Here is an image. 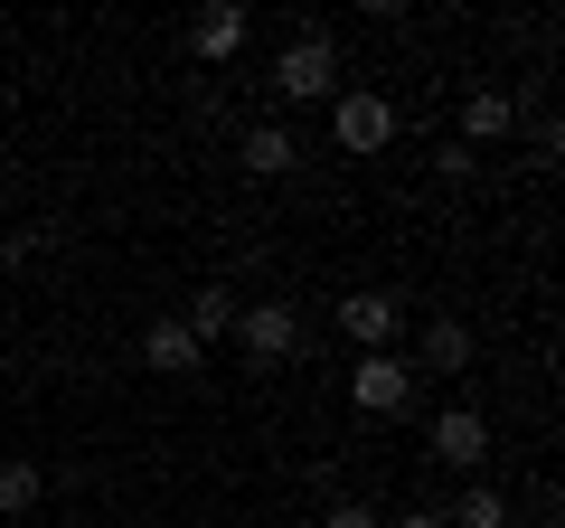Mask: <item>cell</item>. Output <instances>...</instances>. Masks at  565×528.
<instances>
[{
	"mask_svg": "<svg viewBox=\"0 0 565 528\" xmlns=\"http://www.w3.org/2000/svg\"><path fill=\"white\" fill-rule=\"evenodd\" d=\"M274 95L282 104H330L340 95V47H330V29H302V39L274 57Z\"/></svg>",
	"mask_w": 565,
	"mask_h": 528,
	"instance_id": "cell-1",
	"label": "cell"
},
{
	"mask_svg": "<svg viewBox=\"0 0 565 528\" xmlns=\"http://www.w3.org/2000/svg\"><path fill=\"white\" fill-rule=\"evenodd\" d=\"M330 142L359 151V161H367V151H386V142H396V104L367 95V85H340V95H330Z\"/></svg>",
	"mask_w": 565,
	"mask_h": 528,
	"instance_id": "cell-2",
	"label": "cell"
},
{
	"mask_svg": "<svg viewBox=\"0 0 565 528\" xmlns=\"http://www.w3.org/2000/svg\"><path fill=\"white\" fill-rule=\"evenodd\" d=\"M349 406H359V415H405V406H415V368H405V349H367V359L349 368Z\"/></svg>",
	"mask_w": 565,
	"mask_h": 528,
	"instance_id": "cell-3",
	"label": "cell"
},
{
	"mask_svg": "<svg viewBox=\"0 0 565 528\" xmlns=\"http://www.w3.org/2000/svg\"><path fill=\"white\" fill-rule=\"evenodd\" d=\"M236 349L255 368H282L292 349H302V311L292 303H236Z\"/></svg>",
	"mask_w": 565,
	"mask_h": 528,
	"instance_id": "cell-4",
	"label": "cell"
},
{
	"mask_svg": "<svg viewBox=\"0 0 565 528\" xmlns=\"http://www.w3.org/2000/svg\"><path fill=\"white\" fill-rule=\"evenodd\" d=\"M340 330L359 340V359H367V349H396V340H405V293H377V284L349 293V303H340Z\"/></svg>",
	"mask_w": 565,
	"mask_h": 528,
	"instance_id": "cell-5",
	"label": "cell"
},
{
	"mask_svg": "<svg viewBox=\"0 0 565 528\" xmlns=\"http://www.w3.org/2000/svg\"><path fill=\"white\" fill-rule=\"evenodd\" d=\"M424 453H434L444 472H481V463H490V415H481V406H444Z\"/></svg>",
	"mask_w": 565,
	"mask_h": 528,
	"instance_id": "cell-6",
	"label": "cell"
},
{
	"mask_svg": "<svg viewBox=\"0 0 565 528\" xmlns=\"http://www.w3.org/2000/svg\"><path fill=\"white\" fill-rule=\"evenodd\" d=\"M245 39H255V20H245L236 0H217V10H199V20H189V57H199V66H236Z\"/></svg>",
	"mask_w": 565,
	"mask_h": 528,
	"instance_id": "cell-7",
	"label": "cell"
},
{
	"mask_svg": "<svg viewBox=\"0 0 565 528\" xmlns=\"http://www.w3.org/2000/svg\"><path fill=\"white\" fill-rule=\"evenodd\" d=\"M405 368H415V378H462V368H471V321L434 311V321L415 330V359H405Z\"/></svg>",
	"mask_w": 565,
	"mask_h": 528,
	"instance_id": "cell-8",
	"label": "cell"
},
{
	"mask_svg": "<svg viewBox=\"0 0 565 528\" xmlns=\"http://www.w3.org/2000/svg\"><path fill=\"white\" fill-rule=\"evenodd\" d=\"M509 133H519V95H509V85H471L462 95V151L509 142Z\"/></svg>",
	"mask_w": 565,
	"mask_h": 528,
	"instance_id": "cell-9",
	"label": "cell"
},
{
	"mask_svg": "<svg viewBox=\"0 0 565 528\" xmlns=\"http://www.w3.org/2000/svg\"><path fill=\"white\" fill-rule=\"evenodd\" d=\"M141 368H151V378H199V368H207V349L189 340L180 321H151V330H141Z\"/></svg>",
	"mask_w": 565,
	"mask_h": 528,
	"instance_id": "cell-10",
	"label": "cell"
},
{
	"mask_svg": "<svg viewBox=\"0 0 565 528\" xmlns=\"http://www.w3.org/2000/svg\"><path fill=\"white\" fill-rule=\"evenodd\" d=\"M180 330H189L199 349L236 340V293H226V284H199V293H189V311H180Z\"/></svg>",
	"mask_w": 565,
	"mask_h": 528,
	"instance_id": "cell-11",
	"label": "cell"
},
{
	"mask_svg": "<svg viewBox=\"0 0 565 528\" xmlns=\"http://www.w3.org/2000/svg\"><path fill=\"white\" fill-rule=\"evenodd\" d=\"M245 170H255V180H282V170L302 161V142H292V123H255V133H245V151H236Z\"/></svg>",
	"mask_w": 565,
	"mask_h": 528,
	"instance_id": "cell-12",
	"label": "cell"
},
{
	"mask_svg": "<svg viewBox=\"0 0 565 528\" xmlns=\"http://www.w3.org/2000/svg\"><path fill=\"white\" fill-rule=\"evenodd\" d=\"M39 500H47V463H29V453H0V519H29Z\"/></svg>",
	"mask_w": 565,
	"mask_h": 528,
	"instance_id": "cell-13",
	"label": "cell"
},
{
	"mask_svg": "<svg viewBox=\"0 0 565 528\" xmlns=\"http://www.w3.org/2000/svg\"><path fill=\"white\" fill-rule=\"evenodd\" d=\"M444 528H509V490H490V482H471L462 500L444 509Z\"/></svg>",
	"mask_w": 565,
	"mask_h": 528,
	"instance_id": "cell-14",
	"label": "cell"
},
{
	"mask_svg": "<svg viewBox=\"0 0 565 528\" xmlns=\"http://www.w3.org/2000/svg\"><path fill=\"white\" fill-rule=\"evenodd\" d=\"M321 528H386V519H377L367 500H330V519H321Z\"/></svg>",
	"mask_w": 565,
	"mask_h": 528,
	"instance_id": "cell-15",
	"label": "cell"
},
{
	"mask_svg": "<svg viewBox=\"0 0 565 528\" xmlns=\"http://www.w3.org/2000/svg\"><path fill=\"white\" fill-rule=\"evenodd\" d=\"M386 528H444V509H396Z\"/></svg>",
	"mask_w": 565,
	"mask_h": 528,
	"instance_id": "cell-16",
	"label": "cell"
}]
</instances>
